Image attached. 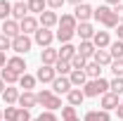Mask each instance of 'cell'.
<instances>
[{
    "label": "cell",
    "mask_w": 123,
    "mask_h": 121,
    "mask_svg": "<svg viewBox=\"0 0 123 121\" xmlns=\"http://www.w3.org/2000/svg\"><path fill=\"white\" fill-rule=\"evenodd\" d=\"M76 26H78V21H76V17L74 14H62L59 17V24H57V33H55V38L59 40V43H71V38L76 36Z\"/></svg>",
    "instance_id": "cell-1"
},
{
    "label": "cell",
    "mask_w": 123,
    "mask_h": 121,
    "mask_svg": "<svg viewBox=\"0 0 123 121\" xmlns=\"http://www.w3.org/2000/svg\"><path fill=\"white\" fill-rule=\"evenodd\" d=\"M92 17H95L102 26H107V29H116V26H118V17L114 14V7H109V5H99V7H95Z\"/></svg>",
    "instance_id": "cell-2"
},
{
    "label": "cell",
    "mask_w": 123,
    "mask_h": 121,
    "mask_svg": "<svg viewBox=\"0 0 123 121\" xmlns=\"http://www.w3.org/2000/svg\"><path fill=\"white\" fill-rule=\"evenodd\" d=\"M36 100H38V105L45 107L47 112H57V109H62V97H59V95H55L50 88L38 90V93H36Z\"/></svg>",
    "instance_id": "cell-3"
},
{
    "label": "cell",
    "mask_w": 123,
    "mask_h": 121,
    "mask_svg": "<svg viewBox=\"0 0 123 121\" xmlns=\"http://www.w3.org/2000/svg\"><path fill=\"white\" fill-rule=\"evenodd\" d=\"M85 97H102L104 93H109V81L104 78H88V83L80 88Z\"/></svg>",
    "instance_id": "cell-4"
},
{
    "label": "cell",
    "mask_w": 123,
    "mask_h": 121,
    "mask_svg": "<svg viewBox=\"0 0 123 121\" xmlns=\"http://www.w3.org/2000/svg\"><path fill=\"white\" fill-rule=\"evenodd\" d=\"M31 47H33V38H31V36L19 33L17 38H12V50H14L17 55H26Z\"/></svg>",
    "instance_id": "cell-5"
},
{
    "label": "cell",
    "mask_w": 123,
    "mask_h": 121,
    "mask_svg": "<svg viewBox=\"0 0 123 121\" xmlns=\"http://www.w3.org/2000/svg\"><path fill=\"white\" fill-rule=\"evenodd\" d=\"M52 40H55V33H52V29H40L33 33V43L40 47H52Z\"/></svg>",
    "instance_id": "cell-6"
},
{
    "label": "cell",
    "mask_w": 123,
    "mask_h": 121,
    "mask_svg": "<svg viewBox=\"0 0 123 121\" xmlns=\"http://www.w3.org/2000/svg\"><path fill=\"white\" fill-rule=\"evenodd\" d=\"M50 86H52V93H55V95H59V97H62V95H66V93L74 88V86H71V81H69V76H57Z\"/></svg>",
    "instance_id": "cell-7"
},
{
    "label": "cell",
    "mask_w": 123,
    "mask_h": 121,
    "mask_svg": "<svg viewBox=\"0 0 123 121\" xmlns=\"http://www.w3.org/2000/svg\"><path fill=\"white\" fill-rule=\"evenodd\" d=\"M38 24H40L43 29H55V26L59 24V14H57L55 10H45L43 14H38Z\"/></svg>",
    "instance_id": "cell-8"
},
{
    "label": "cell",
    "mask_w": 123,
    "mask_h": 121,
    "mask_svg": "<svg viewBox=\"0 0 123 121\" xmlns=\"http://www.w3.org/2000/svg\"><path fill=\"white\" fill-rule=\"evenodd\" d=\"M38 29H40V24H38V17H33V14L24 17V19L19 21V31H21L24 36H31V33H36Z\"/></svg>",
    "instance_id": "cell-9"
},
{
    "label": "cell",
    "mask_w": 123,
    "mask_h": 121,
    "mask_svg": "<svg viewBox=\"0 0 123 121\" xmlns=\"http://www.w3.org/2000/svg\"><path fill=\"white\" fill-rule=\"evenodd\" d=\"M92 12H95V7H92V5H88V2H80V5H76V7H74V17H76L78 24H80V21H90Z\"/></svg>",
    "instance_id": "cell-10"
},
{
    "label": "cell",
    "mask_w": 123,
    "mask_h": 121,
    "mask_svg": "<svg viewBox=\"0 0 123 121\" xmlns=\"http://www.w3.org/2000/svg\"><path fill=\"white\" fill-rule=\"evenodd\" d=\"M55 78H57V71H55V67L40 64V69L36 71V81H40V83H52Z\"/></svg>",
    "instance_id": "cell-11"
},
{
    "label": "cell",
    "mask_w": 123,
    "mask_h": 121,
    "mask_svg": "<svg viewBox=\"0 0 123 121\" xmlns=\"http://www.w3.org/2000/svg\"><path fill=\"white\" fill-rule=\"evenodd\" d=\"M118 105H121V100H118V95H114V93H104V95L99 97V109H104V112H111V109H116Z\"/></svg>",
    "instance_id": "cell-12"
},
{
    "label": "cell",
    "mask_w": 123,
    "mask_h": 121,
    "mask_svg": "<svg viewBox=\"0 0 123 121\" xmlns=\"http://www.w3.org/2000/svg\"><path fill=\"white\" fill-rule=\"evenodd\" d=\"M17 105L21 107V109H33V107L38 105V100H36V93H33V90H24V93H19V100H17Z\"/></svg>",
    "instance_id": "cell-13"
},
{
    "label": "cell",
    "mask_w": 123,
    "mask_h": 121,
    "mask_svg": "<svg viewBox=\"0 0 123 121\" xmlns=\"http://www.w3.org/2000/svg\"><path fill=\"white\" fill-rule=\"evenodd\" d=\"M5 67H7V69H12V71H14V74H19V76L26 74V60H24L21 55H14V57H10Z\"/></svg>",
    "instance_id": "cell-14"
},
{
    "label": "cell",
    "mask_w": 123,
    "mask_h": 121,
    "mask_svg": "<svg viewBox=\"0 0 123 121\" xmlns=\"http://www.w3.org/2000/svg\"><path fill=\"white\" fill-rule=\"evenodd\" d=\"M92 45L97 47V50H107V47L111 45L109 31H95V36H92Z\"/></svg>",
    "instance_id": "cell-15"
},
{
    "label": "cell",
    "mask_w": 123,
    "mask_h": 121,
    "mask_svg": "<svg viewBox=\"0 0 123 121\" xmlns=\"http://www.w3.org/2000/svg\"><path fill=\"white\" fill-rule=\"evenodd\" d=\"M76 36L80 40H92V36H95V26H92L90 21H80L76 26Z\"/></svg>",
    "instance_id": "cell-16"
},
{
    "label": "cell",
    "mask_w": 123,
    "mask_h": 121,
    "mask_svg": "<svg viewBox=\"0 0 123 121\" xmlns=\"http://www.w3.org/2000/svg\"><path fill=\"white\" fill-rule=\"evenodd\" d=\"M2 36H7V38H17L21 31H19V21H14V19H5L2 21V31H0Z\"/></svg>",
    "instance_id": "cell-17"
},
{
    "label": "cell",
    "mask_w": 123,
    "mask_h": 121,
    "mask_svg": "<svg viewBox=\"0 0 123 121\" xmlns=\"http://www.w3.org/2000/svg\"><path fill=\"white\" fill-rule=\"evenodd\" d=\"M57 60H59V55H57V50H55V47H43V52H40V64L55 67Z\"/></svg>",
    "instance_id": "cell-18"
},
{
    "label": "cell",
    "mask_w": 123,
    "mask_h": 121,
    "mask_svg": "<svg viewBox=\"0 0 123 121\" xmlns=\"http://www.w3.org/2000/svg\"><path fill=\"white\" fill-rule=\"evenodd\" d=\"M76 52L80 55V57H85V60H92L95 52H97V47L92 45V40H80V45L76 47Z\"/></svg>",
    "instance_id": "cell-19"
},
{
    "label": "cell",
    "mask_w": 123,
    "mask_h": 121,
    "mask_svg": "<svg viewBox=\"0 0 123 121\" xmlns=\"http://www.w3.org/2000/svg\"><path fill=\"white\" fill-rule=\"evenodd\" d=\"M17 100H19V88H17V86H7L5 93H2V102H5V107L17 105Z\"/></svg>",
    "instance_id": "cell-20"
},
{
    "label": "cell",
    "mask_w": 123,
    "mask_h": 121,
    "mask_svg": "<svg viewBox=\"0 0 123 121\" xmlns=\"http://www.w3.org/2000/svg\"><path fill=\"white\" fill-rule=\"evenodd\" d=\"M83 121H111V114L104 109H90V112H85Z\"/></svg>",
    "instance_id": "cell-21"
},
{
    "label": "cell",
    "mask_w": 123,
    "mask_h": 121,
    "mask_svg": "<svg viewBox=\"0 0 123 121\" xmlns=\"http://www.w3.org/2000/svg\"><path fill=\"white\" fill-rule=\"evenodd\" d=\"M24 17H29V7H26L24 0H17L14 5H12V19L14 21H21Z\"/></svg>",
    "instance_id": "cell-22"
},
{
    "label": "cell",
    "mask_w": 123,
    "mask_h": 121,
    "mask_svg": "<svg viewBox=\"0 0 123 121\" xmlns=\"http://www.w3.org/2000/svg\"><path fill=\"white\" fill-rule=\"evenodd\" d=\"M69 81H71L74 88H83V86L88 83V76H85V71H80V69H74V71L69 74Z\"/></svg>",
    "instance_id": "cell-23"
},
{
    "label": "cell",
    "mask_w": 123,
    "mask_h": 121,
    "mask_svg": "<svg viewBox=\"0 0 123 121\" xmlns=\"http://www.w3.org/2000/svg\"><path fill=\"white\" fill-rule=\"evenodd\" d=\"M83 100H85V95H83V90H80V88H71V90L66 93V102H69L71 107L83 105Z\"/></svg>",
    "instance_id": "cell-24"
},
{
    "label": "cell",
    "mask_w": 123,
    "mask_h": 121,
    "mask_svg": "<svg viewBox=\"0 0 123 121\" xmlns=\"http://www.w3.org/2000/svg\"><path fill=\"white\" fill-rule=\"evenodd\" d=\"M26 7H29V14H43L47 10L45 0H26Z\"/></svg>",
    "instance_id": "cell-25"
},
{
    "label": "cell",
    "mask_w": 123,
    "mask_h": 121,
    "mask_svg": "<svg viewBox=\"0 0 123 121\" xmlns=\"http://www.w3.org/2000/svg\"><path fill=\"white\" fill-rule=\"evenodd\" d=\"M0 78L5 81V86H17V83H19V74H14V71L7 69V67L0 69Z\"/></svg>",
    "instance_id": "cell-26"
},
{
    "label": "cell",
    "mask_w": 123,
    "mask_h": 121,
    "mask_svg": "<svg viewBox=\"0 0 123 121\" xmlns=\"http://www.w3.org/2000/svg\"><path fill=\"white\" fill-rule=\"evenodd\" d=\"M92 62H97L99 67H109V64L114 62V57H111V52H109V50H97V52H95V57H92Z\"/></svg>",
    "instance_id": "cell-27"
},
{
    "label": "cell",
    "mask_w": 123,
    "mask_h": 121,
    "mask_svg": "<svg viewBox=\"0 0 123 121\" xmlns=\"http://www.w3.org/2000/svg\"><path fill=\"white\" fill-rule=\"evenodd\" d=\"M57 55H59V60L71 62V57L76 55V45H71V43H62V47L57 50Z\"/></svg>",
    "instance_id": "cell-28"
},
{
    "label": "cell",
    "mask_w": 123,
    "mask_h": 121,
    "mask_svg": "<svg viewBox=\"0 0 123 121\" xmlns=\"http://www.w3.org/2000/svg\"><path fill=\"white\" fill-rule=\"evenodd\" d=\"M36 83H38V81H36V76H31V74H21L17 86H19V88H24V90H33V88H36Z\"/></svg>",
    "instance_id": "cell-29"
},
{
    "label": "cell",
    "mask_w": 123,
    "mask_h": 121,
    "mask_svg": "<svg viewBox=\"0 0 123 121\" xmlns=\"http://www.w3.org/2000/svg\"><path fill=\"white\" fill-rule=\"evenodd\" d=\"M102 67H99V64H97V62H88V64H85V76H88V78H102Z\"/></svg>",
    "instance_id": "cell-30"
},
{
    "label": "cell",
    "mask_w": 123,
    "mask_h": 121,
    "mask_svg": "<svg viewBox=\"0 0 123 121\" xmlns=\"http://www.w3.org/2000/svg\"><path fill=\"white\" fill-rule=\"evenodd\" d=\"M62 121H80L78 114H76V107H71V105L62 107Z\"/></svg>",
    "instance_id": "cell-31"
},
{
    "label": "cell",
    "mask_w": 123,
    "mask_h": 121,
    "mask_svg": "<svg viewBox=\"0 0 123 121\" xmlns=\"http://www.w3.org/2000/svg\"><path fill=\"white\" fill-rule=\"evenodd\" d=\"M109 52H111V57H114V60H123V40H111Z\"/></svg>",
    "instance_id": "cell-32"
},
{
    "label": "cell",
    "mask_w": 123,
    "mask_h": 121,
    "mask_svg": "<svg viewBox=\"0 0 123 121\" xmlns=\"http://www.w3.org/2000/svg\"><path fill=\"white\" fill-rule=\"evenodd\" d=\"M12 19V2L10 0H0V21Z\"/></svg>",
    "instance_id": "cell-33"
},
{
    "label": "cell",
    "mask_w": 123,
    "mask_h": 121,
    "mask_svg": "<svg viewBox=\"0 0 123 121\" xmlns=\"http://www.w3.org/2000/svg\"><path fill=\"white\" fill-rule=\"evenodd\" d=\"M55 71H57V76H69V74H71V62H66V60H57V64H55Z\"/></svg>",
    "instance_id": "cell-34"
},
{
    "label": "cell",
    "mask_w": 123,
    "mask_h": 121,
    "mask_svg": "<svg viewBox=\"0 0 123 121\" xmlns=\"http://www.w3.org/2000/svg\"><path fill=\"white\" fill-rule=\"evenodd\" d=\"M85 64H88V60H85V57H80V55H74V57H71V71H74V69H80V71H85Z\"/></svg>",
    "instance_id": "cell-35"
},
{
    "label": "cell",
    "mask_w": 123,
    "mask_h": 121,
    "mask_svg": "<svg viewBox=\"0 0 123 121\" xmlns=\"http://www.w3.org/2000/svg\"><path fill=\"white\" fill-rule=\"evenodd\" d=\"M109 69H111L114 78H123V60H114L109 64Z\"/></svg>",
    "instance_id": "cell-36"
},
{
    "label": "cell",
    "mask_w": 123,
    "mask_h": 121,
    "mask_svg": "<svg viewBox=\"0 0 123 121\" xmlns=\"http://www.w3.org/2000/svg\"><path fill=\"white\" fill-rule=\"evenodd\" d=\"M17 114H19V107H5V112H2V121H17Z\"/></svg>",
    "instance_id": "cell-37"
},
{
    "label": "cell",
    "mask_w": 123,
    "mask_h": 121,
    "mask_svg": "<svg viewBox=\"0 0 123 121\" xmlns=\"http://www.w3.org/2000/svg\"><path fill=\"white\" fill-rule=\"evenodd\" d=\"M109 93L121 95V93H123V78H114V81H109Z\"/></svg>",
    "instance_id": "cell-38"
},
{
    "label": "cell",
    "mask_w": 123,
    "mask_h": 121,
    "mask_svg": "<svg viewBox=\"0 0 123 121\" xmlns=\"http://www.w3.org/2000/svg\"><path fill=\"white\" fill-rule=\"evenodd\" d=\"M5 50H12V38L0 33V52H5Z\"/></svg>",
    "instance_id": "cell-39"
},
{
    "label": "cell",
    "mask_w": 123,
    "mask_h": 121,
    "mask_svg": "<svg viewBox=\"0 0 123 121\" xmlns=\"http://www.w3.org/2000/svg\"><path fill=\"white\" fill-rule=\"evenodd\" d=\"M17 121H31V109H21V107H19V114H17Z\"/></svg>",
    "instance_id": "cell-40"
},
{
    "label": "cell",
    "mask_w": 123,
    "mask_h": 121,
    "mask_svg": "<svg viewBox=\"0 0 123 121\" xmlns=\"http://www.w3.org/2000/svg\"><path fill=\"white\" fill-rule=\"evenodd\" d=\"M38 119H40V121H59V119H57V114H55V112H47V109L43 112V114H40V116H38Z\"/></svg>",
    "instance_id": "cell-41"
},
{
    "label": "cell",
    "mask_w": 123,
    "mask_h": 121,
    "mask_svg": "<svg viewBox=\"0 0 123 121\" xmlns=\"http://www.w3.org/2000/svg\"><path fill=\"white\" fill-rule=\"evenodd\" d=\"M45 2H47V7H50V10H55V12H57L59 7H64V2H66V0H45Z\"/></svg>",
    "instance_id": "cell-42"
},
{
    "label": "cell",
    "mask_w": 123,
    "mask_h": 121,
    "mask_svg": "<svg viewBox=\"0 0 123 121\" xmlns=\"http://www.w3.org/2000/svg\"><path fill=\"white\" fill-rule=\"evenodd\" d=\"M114 14L118 17V24H123V5H116L114 7Z\"/></svg>",
    "instance_id": "cell-43"
},
{
    "label": "cell",
    "mask_w": 123,
    "mask_h": 121,
    "mask_svg": "<svg viewBox=\"0 0 123 121\" xmlns=\"http://www.w3.org/2000/svg\"><path fill=\"white\" fill-rule=\"evenodd\" d=\"M116 36H118V40H123V24L116 26Z\"/></svg>",
    "instance_id": "cell-44"
},
{
    "label": "cell",
    "mask_w": 123,
    "mask_h": 121,
    "mask_svg": "<svg viewBox=\"0 0 123 121\" xmlns=\"http://www.w3.org/2000/svg\"><path fill=\"white\" fill-rule=\"evenodd\" d=\"M116 116H118V119L123 121V102H121V105H118V107H116Z\"/></svg>",
    "instance_id": "cell-45"
},
{
    "label": "cell",
    "mask_w": 123,
    "mask_h": 121,
    "mask_svg": "<svg viewBox=\"0 0 123 121\" xmlns=\"http://www.w3.org/2000/svg\"><path fill=\"white\" fill-rule=\"evenodd\" d=\"M5 64H7V57H5V52H0V69H2Z\"/></svg>",
    "instance_id": "cell-46"
},
{
    "label": "cell",
    "mask_w": 123,
    "mask_h": 121,
    "mask_svg": "<svg viewBox=\"0 0 123 121\" xmlns=\"http://www.w3.org/2000/svg\"><path fill=\"white\" fill-rule=\"evenodd\" d=\"M104 2H107V5H114V7H116V5H121V0H104Z\"/></svg>",
    "instance_id": "cell-47"
},
{
    "label": "cell",
    "mask_w": 123,
    "mask_h": 121,
    "mask_svg": "<svg viewBox=\"0 0 123 121\" xmlns=\"http://www.w3.org/2000/svg\"><path fill=\"white\" fill-rule=\"evenodd\" d=\"M5 88H7V86H5V81H2V78H0V95H2V93H5Z\"/></svg>",
    "instance_id": "cell-48"
},
{
    "label": "cell",
    "mask_w": 123,
    "mask_h": 121,
    "mask_svg": "<svg viewBox=\"0 0 123 121\" xmlns=\"http://www.w3.org/2000/svg\"><path fill=\"white\" fill-rule=\"evenodd\" d=\"M66 2H71V5L76 7V5H80V2H85V0H66Z\"/></svg>",
    "instance_id": "cell-49"
},
{
    "label": "cell",
    "mask_w": 123,
    "mask_h": 121,
    "mask_svg": "<svg viewBox=\"0 0 123 121\" xmlns=\"http://www.w3.org/2000/svg\"><path fill=\"white\" fill-rule=\"evenodd\" d=\"M0 121H2V109H0Z\"/></svg>",
    "instance_id": "cell-50"
},
{
    "label": "cell",
    "mask_w": 123,
    "mask_h": 121,
    "mask_svg": "<svg viewBox=\"0 0 123 121\" xmlns=\"http://www.w3.org/2000/svg\"><path fill=\"white\" fill-rule=\"evenodd\" d=\"M31 121H40V119H31Z\"/></svg>",
    "instance_id": "cell-51"
},
{
    "label": "cell",
    "mask_w": 123,
    "mask_h": 121,
    "mask_svg": "<svg viewBox=\"0 0 123 121\" xmlns=\"http://www.w3.org/2000/svg\"><path fill=\"white\" fill-rule=\"evenodd\" d=\"M121 5H123V0H121Z\"/></svg>",
    "instance_id": "cell-52"
}]
</instances>
